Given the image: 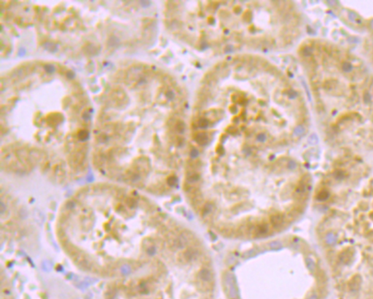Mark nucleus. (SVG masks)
I'll return each instance as SVG.
<instances>
[{
    "label": "nucleus",
    "mask_w": 373,
    "mask_h": 299,
    "mask_svg": "<svg viewBox=\"0 0 373 299\" xmlns=\"http://www.w3.org/2000/svg\"><path fill=\"white\" fill-rule=\"evenodd\" d=\"M303 101L272 64L230 58L207 74L194 112V137L221 134L265 143L278 134L300 136Z\"/></svg>",
    "instance_id": "f257e3e1"
},
{
    "label": "nucleus",
    "mask_w": 373,
    "mask_h": 299,
    "mask_svg": "<svg viewBox=\"0 0 373 299\" xmlns=\"http://www.w3.org/2000/svg\"><path fill=\"white\" fill-rule=\"evenodd\" d=\"M317 199L324 212L318 234L334 281L373 290V165L356 158L337 162Z\"/></svg>",
    "instance_id": "f03ea898"
},
{
    "label": "nucleus",
    "mask_w": 373,
    "mask_h": 299,
    "mask_svg": "<svg viewBox=\"0 0 373 299\" xmlns=\"http://www.w3.org/2000/svg\"><path fill=\"white\" fill-rule=\"evenodd\" d=\"M179 32L202 48L272 49L287 43L292 14L282 1L181 2Z\"/></svg>",
    "instance_id": "7ed1b4c3"
},
{
    "label": "nucleus",
    "mask_w": 373,
    "mask_h": 299,
    "mask_svg": "<svg viewBox=\"0 0 373 299\" xmlns=\"http://www.w3.org/2000/svg\"><path fill=\"white\" fill-rule=\"evenodd\" d=\"M225 283L230 298H236L237 296V290H236V283H235V279L232 274L227 273L225 275Z\"/></svg>",
    "instance_id": "20e7f679"
},
{
    "label": "nucleus",
    "mask_w": 373,
    "mask_h": 299,
    "mask_svg": "<svg viewBox=\"0 0 373 299\" xmlns=\"http://www.w3.org/2000/svg\"><path fill=\"white\" fill-rule=\"evenodd\" d=\"M199 255V251L195 248L190 247L186 249L183 253V257L187 262H192L195 260Z\"/></svg>",
    "instance_id": "39448f33"
},
{
    "label": "nucleus",
    "mask_w": 373,
    "mask_h": 299,
    "mask_svg": "<svg viewBox=\"0 0 373 299\" xmlns=\"http://www.w3.org/2000/svg\"><path fill=\"white\" fill-rule=\"evenodd\" d=\"M283 221H284V220H283V218L281 215H273L270 218V222L272 223L273 226L275 229L281 227L283 224Z\"/></svg>",
    "instance_id": "423d86ee"
},
{
    "label": "nucleus",
    "mask_w": 373,
    "mask_h": 299,
    "mask_svg": "<svg viewBox=\"0 0 373 299\" xmlns=\"http://www.w3.org/2000/svg\"><path fill=\"white\" fill-rule=\"evenodd\" d=\"M199 277L202 281H203V282H210L212 278V273H211L210 271L208 269H203L200 271Z\"/></svg>",
    "instance_id": "0eeeda50"
},
{
    "label": "nucleus",
    "mask_w": 373,
    "mask_h": 299,
    "mask_svg": "<svg viewBox=\"0 0 373 299\" xmlns=\"http://www.w3.org/2000/svg\"><path fill=\"white\" fill-rule=\"evenodd\" d=\"M187 244V239H185L184 236H181L176 239L175 245L179 248V249H184V248H185V247H186Z\"/></svg>",
    "instance_id": "6e6552de"
},
{
    "label": "nucleus",
    "mask_w": 373,
    "mask_h": 299,
    "mask_svg": "<svg viewBox=\"0 0 373 299\" xmlns=\"http://www.w3.org/2000/svg\"><path fill=\"white\" fill-rule=\"evenodd\" d=\"M268 231H269L268 225L265 223L259 225L257 227V229H256V233H257V234L259 235V236L266 234V233L268 232Z\"/></svg>",
    "instance_id": "1a4fd4ad"
},
{
    "label": "nucleus",
    "mask_w": 373,
    "mask_h": 299,
    "mask_svg": "<svg viewBox=\"0 0 373 299\" xmlns=\"http://www.w3.org/2000/svg\"><path fill=\"white\" fill-rule=\"evenodd\" d=\"M269 246H270L271 249H276V250H279V249H281L282 248H283V244H282L281 242H279V241L271 242L269 244Z\"/></svg>",
    "instance_id": "9d476101"
},
{
    "label": "nucleus",
    "mask_w": 373,
    "mask_h": 299,
    "mask_svg": "<svg viewBox=\"0 0 373 299\" xmlns=\"http://www.w3.org/2000/svg\"><path fill=\"white\" fill-rule=\"evenodd\" d=\"M199 175L196 174V173H193V174H190L188 175V177H187V181L190 182V183H194V182H197L198 180H199Z\"/></svg>",
    "instance_id": "9b49d317"
},
{
    "label": "nucleus",
    "mask_w": 373,
    "mask_h": 299,
    "mask_svg": "<svg viewBox=\"0 0 373 299\" xmlns=\"http://www.w3.org/2000/svg\"><path fill=\"white\" fill-rule=\"evenodd\" d=\"M213 209V206L212 204H206L204 206V207H203V216H205V215H209V213L211 212V211H212Z\"/></svg>",
    "instance_id": "f8f14e48"
},
{
    "label": "nucleus",
    "mask_w": 373,
    "mask_h": 299,
    "mask_svg": "<svg viewBox=\"0 0 373 299\" xmlns=\"http://www.w3.org/2000/svg\"><path fill=\"white\" fill-rule=\"evenodd\" d=\"M176 182H177V178H176V177H170L168 179V184L169 185L173 186L176 185Z\"/></svg>",
    "instance_id": "ddd939ff"
},
{
    "label": "nucleus",
    "mask_w": 373,
    "mask_h": 299,
    "mask_svg": "<svg viewBox=\"0 0 373 299\" xmlns=\"http://www.w3.org/2000/svg\"><path fill=\"white\" fill-rule=\"evenodd\" d=\"M288 168L289 169H291V170L295 169L297 168V163L294 160H290L288 163Z\"/></svg>",
    "instance_id": "4468645a"
}]
</instances>
